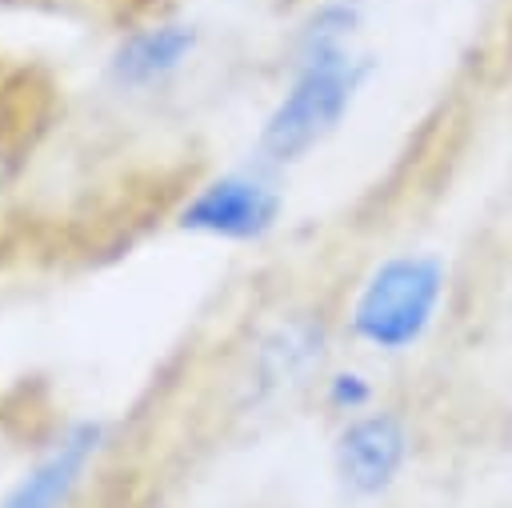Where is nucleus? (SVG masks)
<instances>
[{"instance_id": "nucleus-4", "label": "nucleus", "mask_w": 512, "mask_h": 508, "mask_svg": "<svg viewBox=\"0 0 512 508\" xmlns=\"http://www.w3.org/2000/svg\"><path fill=\"white\" fill-rule=\"evenodd\" d=\"M280 176L284 172H272L260 160L224 168L188 192L176 212V228L224 248L264 244L288 212V192Z\"/></svg>"}, {"instance_id": "nucleus-2", "label": "nucleus", "mask_w": 512, "mask_h": 508, "mask_svg": "<svg viewBox=\"0 0 512 508\" xmlns=\"http://www.w3.org/2000/svg\"><path fill=\"white\" fill-rule=\"evenodd\" d=\"M448 300L452 260L440 248H396L360 272L340 308V328L360 352L400 360L436 336Z\"/></svg>"}, {"instance_id": "nucleus-10", "label": "nucleus", "mask_w": 512, "mask_h": 508, "mask_svg": "<svg viewBox=\"0 0 512 508\" xmlns=\"http://www.w3.org/2000/svg\"><path fill=\"white\" fill-rule=\"evenodd\" d=\"M0 188H4V152H0Z\"/></svg>"}, {"instance_id": "nucleus-9", "label": "nucleus", "mask_w": 512, "mask_h": 508, "mask_svg": "<svg viewBox=\"0 0 512 508\" xmlns=\"http://www.w3.org/2000/svg\"><path fill=\"white\" fill-rule=\"evenodd\" d=\"M316 400L340 424L348 416H360V412L376 408L380 404V384L364 364H328V372L316 384Z\"/></svg>"}, {"instance_id": "nucleus-8", "label": "nucleus", "mask_w": 512, "mask_h": 508, "mask_svg": "<svg viewBox=\"0 0 512 508\" xmlns=\"http://www.w3.org/2000/svg\"><path fill=\"white\" fill-rule=\"evenodd\" d=\"M368 24L364 0H316L288 36V52H320V48H348L360 44Z\"/></svg>"}, {"instance_id": "nucleus-6", "label": "nucleus", "mask_w": 512, "mask_h": 508, "mask_svg": "<svg viewBox=\"0 0 512 508\" xmlns=\"http://www.w3.org/2000/svg\"><path fill=\"white\" fill-rule=\"evenodd\" d=\"M108 444V424L104 420H76L68 424L48 452H40L16 484L0 496V508H68L96 464V456Z\"/></svg>"}, {"instance_id": "nucleus-3", "label": "nucleus", "mask_w": 512, "mask_h": 508, "mask_svg": "<svg viewBox=\"0 0 512 508\" xmlns=\"http://www.w3.org/2000/svg\"><path fill=\"white\" fill-rule=\"evenodd\" d=\"M332 356V324L316 308H284L268 324L252 332L236 376L240 412H268L276 404L296 400L300 392H316Z\"/></svg>"}, {"instance_id": "nucleus-7", "label": "nucleus", "mask_w": 512, "mask_h": 508, "mask_svg": "<svg viewBox=\"0 0 512 508\" xmlns=\"http://www.w3.org/2000/svg\"><path fill=\"white\" fill-rule=\"evenodd\" d=\"M200 52V28L188 20H156L128 32L108 56V80L120 92H152L176 80Z\"/></svg>"}, {"instance_id": "nucleus-1", "label": "nucleus", "mask_w": 512, "mask_h": 508, "mask_svg": "<svg viewBox=\"0 0 512 508\" xmlns=\"http://www.w3.org/2000/svg\"><path fill=\"white\" fill-rule=\"evenodd\" d=\"M376 76V56L364 44L288 52V76L260 116L252 160L288 172L316 156L352 116Z\"/></svg>"}, {"instance_id": "nucleus-5", "label": "nucleus", "mask_w": 512, "mask_h": 508, "mask_svg": "<svg viewBox=\"0 0 512 508\" xmlns=\"http://www.w3.org/2000/svg\"><path fill=\"white\" fill-rule=\"evenodd\" d=\"M416 456V432L412 420L392 408L376 404L360 416H348L332 432V480L352 504H376L384 500Z\"/></svg>"}]
</instances>
